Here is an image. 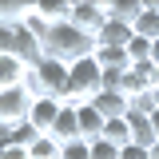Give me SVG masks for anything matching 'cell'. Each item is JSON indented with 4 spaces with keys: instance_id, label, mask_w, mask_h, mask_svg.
<instances>
[{
    "instance_id": "obj_21",
    "label": "cell",
    "mask_w": 159,
    "mask_h": 159,
    "mask_svg": "<svg viewBox=\"0 0 159 159\" xmlns=\"http://www.w3.org/2000/svg\"><path fill=\"white\" fill-rule=\"evenodd\" d=\"M60 159H92V143L72 139V143H64V147H60Z\"/></svg>"
},
{
    "instance_id": "obj_22",
    "label": "cell",
    "mask_w": 159,
    "mask_h": 159,
    "mask_svg": "<svg viewBox=\"0 0 159 159\" xmlns=\"http://www.w3.org/2000/svg\"><path fill=\"white\" fill-rule=\"evenodd\" d=\"M92 159H119V147L107 143V139H96L92 143Z\"/></svg>"
},
{
    "instance_id": "obj_2",
    "label": "cell",
    "mask_w": 159,
    "mask_h": 159,
    "mask_svg": "<svg viewBox=\"0 0 159 159\" xmlns=\"http://www.w3.org/2000/svg\"><path fill=\"white\" fill-rule=\"evenodd\" d=\"M99 92H103V72H99V64L92 56L76 60V64L68 68V99H64V103L80 107V103H92Z\"/></svg>"
},
{
    "instance_id": "obj_18",
    "label": "cell",
    "mask_w": 159,
    "mask_h": 159,
    "mask_svg": "<svg viewBox=\"0 0 159 159\" xmlns=\"http://www.w3.org/2000/svg\"><path fill=\"white\" fill-rule=\"evenodd\" d=\"M28 159H60V143L52 135H36V143L28 147Z\"/></svg>"
},
{
    "instance_id": "obj_4",
    "label": "cell",
    "mask_w": 159,
    "mask_h": 159,
    "mask_svg": "<svg viewBox=\"0 0 159 159\" xmlns=\"http://www.w3.org/2000/svg\"><path fill=\"white\" fill-rule=\"evenodd\" d=\"M72 28H80L84 36L96 40V32L107 24V12H103V0H72Z\"/></svg>"
},
{
    "instance_id": "obj_3",
    "label": "cell",
    "mask_w": 159,
    "mask_h": 159,
    "mask_svg": "<svg viewBox=\"0 0 159 159\" xmlns=\"http://www.w3.org/2000/svg\"><path fill=\"white\" fill-rule=\"evenodd\" d=\"M32 72H36L40 80V92L44 96H52V99H68V64H60V60H40V64H32Z\"/></svg>"
},
{
    "instance_id": "obj_12",
    "label": "cell",
    "mask_w": 159,
    "mask_h": 159,
    "mask_svg": "<svg viewBox=\"0 0 159 159\" xmlns=\"http://www.w3.org/2000/svg\"><path fill=\"white\" fill-rule=\"evenodd\" d=\"M103 12H107V20H119L131 28L143 12V0H103Z\"/></svg>"
},
{
    "instance_id": "obj_24",
    "label": "cell",
    "mask_w": 159,
    "mask_h": 159,
    "mask_svg": "<svg viewBox=\"0 0 159 159\" xmlns=\"http://www.w3.org/2000/svg\"><path fill=\"white\" fill-rule=\"evenodd\" d=\"M0 159H28V147H0Z\"/></svg>"
},
{
    "instance_id": "obj_13",
    "label": "cell",
    "mask_w": 159,
    "mask_h": 159,
    "mask_svg": "<svg viewBox=\"0 0 159 159\" xmlns=\"http://www.w3.org/2000/svg\"><path fill=\"white\" fill-rule=\"evenodd\" d=\"M127 40H131V28L119 20H107L96 32V48H127Z\"/></svg>"
},
{
    "instance_id": "obj_19",
    "label": "cell",
    "mask_w": 159,
    "mask_h": 159,
    "mask_svg": "<svg viewBox=\"0 0 159 159\" xmlns=\"http://www.w3.org/2000/svg\"><path fill=\"white\" fill-rule=\"evenodd\" d=\"M36 127H32V123H28V119H24V123H16V127H8V143H12V147H32V143H36Z\"/></svg>"
},
{
    "instance_id": "obj_20",
    "label": "cell",
    "mask_w": 159,
    "mask_h": 159,
    "mask_svg": "<svg viewBox=\"0 0 159 159\" xmlns=\"http://www.w3.org/2000/svg\"><path fill=\"white\" fill-rule=\"evenodd\" d=\"M127 60L131 64H151V40H143L131 32V40H127Z\"/></svg>"
},
{
    "instance_id": "obj_9",
    "label": "cell",
    "mask_w": 159,
    "mask_h": 159,
    "mask_svg": "<svg viewBox=\"0 0 159 159\" xmlns=\"http://www.w3.org/2000/svg\"><path fill=\"white\" fill-rule=\"evenodd\" d=\"M76 119H80V139H84V143H96V139L103 135V123H107V119L99 116L92 103H80V107H76Z\"/></svg>"
},
{
    "instance_id": "obj_7",
    "label": "cell",
    "mask_w": 159,
    "mask_h": 159,
    "mask_svg": "<svg viewBox=\"0 0 159 159\" xmlns=\"http://www.w3.org/2000/svg\"><path fill=\"white\" fill-rule=\"evenodd\" d=\"M151 72H155V64H131V68L123 72V88H119V92H123L127 99L151 92Z\"/></svg>"
},
{
    "instance_id": "obj_11",
    "label": "cell",
    "mask_w": 159,
    "mask_h": 159,
    "mask_svg": "<svg viewBox=\"0 0 159 159\" xmlns=\"http://www.w3.org/2000/svg\"><path fill=\"white\" fill-rule=\"evenodd\" d=\"M92 107H96L103 119H127V96L123 92H99L92 99Z\"/></svg>"
},
{
    "instance_id": "obj_8",
    "label": "cell",
    "mask_w": 159,
    "mask_h": 159,
    "mask_svg": "<svg viewBox=\"0 0 159 159\" xmlns=\"http://www.w3.org/2000/svg\"><path fill=\"white\" fill-rule=\"evenodd\" d=\"M48 135L56 139L60 147H64V143H72V139H80V119H76V107H72V103H64V107H60V116H56V123H52V131H48Z\"/></svg>"
},
{
    "instance_id": "obj_23",
    "label": "cell",
    "mask_w": 159,
    "mask_h": 159,
    "mask_svg": "<svg viewBox=\"0 0 159 159\" xmlns=\"http://www.w3.org/2000/svg\"><path fill=\"white\" fill-rule=\"evenodd\" d=\"M119 159H151V155H147V147H135V143H127V147H119Z\"/></svg>"
},
{
    "instance_id": "obj_10",
    "label": "cell",
    "mask_w": 159,
    "mask_h": 159,
    "mask_svg": "<svg viewBox=\"0 0 159 159\" xmlns=\"http://www.w3.org/2000/svg\"><path fill=\"white\" fill-rule=\"evenodd\" d=\"M131 32L143 36V40H151V44L159 40V0H143V12H139V20L131 24Z\"/></svg>"
},
{
    "instance_id": "obj_1",
    "label": "cell",
    "mask_w": 159,
    "mask_h": 159,
    "mask_svg": "<svg viewBox=\"0 0 159 159\" xmlns=\"http://www.w3.org/2000/svg\"><path fill=\"white\" fill-rule=\"evenodd\" d=\"M96 52V40L84 36L80 28H72V24H60V28H48L44 32V56L48 60H60V64H76V60H88Z\"/></svg>"
},
{
    "instance_id": "obj_5",
    "label": "cell",
    "mask_w": 159,
    "mask_h": 159,
    "mask_svg": "<svg viewBox=\"0 0 159 159\" xmlns=\"http://www.w3.org/2000/svg\"><path fill=\"white\" fill-rule=\"evenodd\" d=\"M28 107H32V99L24 88H12V92H0V127L8 131V127H16L28 119Z\"/></svg>"
},
{
    "instance_id": "obj_6",
    "label": "cell",
    "mask_w": 159,
    "mask_h": 159,
    "mask_svg": "<svg viewBox=\"0 0 159 159\" xmlns=\"http://www.w3.org/2000/svg\"><path fill=\"white\" fill-rule=\"evenodd\" d=\"M60 99H52V96H40V99H32V107H28V123L36 127L40 135H48L52 131V123H56V116H60Z\"/></svg>"
},
{
    "instance_id": "obj_25",
    "label": "cell",
    "mask_w": 159,
    "mask_h": 159,
    "mask_svg": "<svg viewBox=\"0 0 159 159\" xmlns=\"http://www.w3.org/2000/svg\"><path fill=\"white\" fill-rule=\"evenodd\" d=\"M151 64H155V68H159V40H155V44H151Z\"/></svg>"
},
{
    "instance_id": "obj_27",
    "label": "cell",
    "mask_w": 159,
    "mask_h": 159,
    "mask_svg": "<svg viewBox=\"0 0 159 159\" xmlns=\"http://www.w3.org/2000/svg\"><path fill=\"white\" fill-rule=\"evenodd\" d=\"M147 155H151V159H159V143H155V147H151V151H147Z\"/></svg>"
},
{
    "instance_id": "obj_17",
    "label": "cell",
    "mask_w": 159,
    "mask_h": 159,
    "mask_svg": "<svg viewBox=\"0 0 159 159\" xmlns=\"http://www.w3.org/2000/svg\"><path fill=\"white\" fill-rule=\"evenodd\" d=\"M99 139H107V143H116V147H127V143H131V127H127V119H107Z\"/></svg>"
},
{
    "instance_id": "obj_16",
    "label": "cell",
    "mask_w": 159,
    "mask_h": 159,
    "mask_svg": "<svg viewBox=\"0 0 159 159\" xmlns=\"http://www.w3.org/2000/svg\"><path fill=\"white\" fill-rule=\"evenodd\" d=\"M127 127H131V143H135V147H147V151H151L159 143V135H155V127H151L147 116H127Z\"/></svg>"
},
{
    "instance_id": "obj_15",
    "label": "cell",
    "mask_w": 159,
    "mask_h": 159,
    "mask_svg": "<svg viewBox=\"0 0 159 159\" xmlns=\"http://www.w3.org/2000/svg\"><path fill=\"white\" fill-rule=\"evenodd\" d=\"M24 72H28V64H20L16 56H0V92H12L24 84Z\"/></svg>"
},
{
    "instance_id": "obj_14",
    "label": "cell",
    "mask_w": 159,
    "mask_h": 159,
    "mask_svg": "<svg viewBox=\"0 0 159 159\" xmlns=\"http://www.w3.org/2000/svg\"><path fill=\"white\" fill-rule=\"evenodd\" d=\"M92 60L99 64V72H127L131 60H127V48H96Z\"/></svg>"
},
{
    "instance_id": "obj_26",
    "label": "cell",
    "mask_w": 159,
    "mask_h": 159,
    "mask_svg": "<svg viewBox=\"0 0 159 159\" xmlns=\"http://www.w3.org/2000/svg\"><path fill=\"white\" fill-rule=\"evenodd\" d=\"M147 119H151V127H155V135H159V107H155V111H151Z\"/></svg>"
}]
</instances>
